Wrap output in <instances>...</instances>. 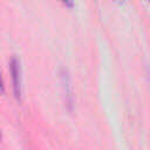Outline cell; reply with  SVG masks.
Listing matches in <instances>:
<instances>
[{"label":"cell","mask_w":150,"mask_h":150,"mask_svg":"<svg viewBox=\"0 0 150 150\" xmlns=\"http://www.w3.org/2000/svg\"><path fill=\"white\" fill-rule=\"evenodd\" d=\"M9 69L12 76V84H13V93L16 98H21L22 95V71H21V63L16 55H13L9 61Z\"/></svg>","instance_id":"obj_1"},{"label":"cell","mask_w":150,"mask_h":150,"mask_svg":"<svg viewBox=\"0 0 150 150\" xmlns=\"http://www.w3.org/2000/svg\"><path fill=\"white\" fill-rule=\"evenodd\" d=\"M63 5H66V6H70V7H71V6H74V2H73V1H67V0H66V1H63Z\"/></svg>","instance_id":"obj_2"}]
</instances>
